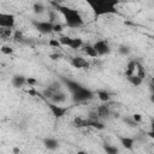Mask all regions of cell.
<instances>
[{
	"label": "cell",
	"instance_id": "6",
	"mask_svg": "<svg viewBox=\"0 0 154 154\" xmlns=\"http://www.w3.org/2000/svg\"><path fill=\"white\" fill-rule=\"evenodd\" d=\"M64 87H63V84H61V82L60 81H53L51 84H48L43 90H42V96L45 97V99H47V100H49V97L55 93V91H58V90H60V89H63Z\"/></svg>",
	"mask_w": 154,
	"mask_h": 154
},
{
	"label": "cell",
	"instance_id": "20",
	"mask_svg": "<svg viewBox=\"0 0 154 154\" xmlns=\"http://www.w3.org/2000/svg\"><path fill=\"white\" fill-rule=\"evenodd\" d=\"M84 45L83 40L81 37H72L71 38V43H70V48L71 49H78V48H82V46Z\"/></svg>",
	"mask_w": 154,
	"mask_h": 154
},
{
	"label": "cell",
	"instance_id": "16",
	"mask_svg": "<svg viewBox=\"0 0 154 154\" xmlns=\"http://www.w3.org/2000/svg\"><path fill=\"white\" fill-rule=\"evenodd\" d=\"M82 49H83V52H84L88 57H90V58H96V57H97V53H96V51L94 49L93 45H89V43L83 45V46H82Z\"/></svg>",
	"mask_w": 154,
	"mask_h": 154
},
{
	"label": "cell",
	"instance_id": "24",
	"mask_svg": "<svg viewBox=\"0 0 154 154\" xmlns=\"http://www.w3.org/2000/svg\"><path fill=\"white\" fill-rule=\"evenodd\" d=\"M118 52H119V54H122V55H129L130 54V52H131V49H130V47L129 46H126V45H120L119 47H118Z\"/></svg>",
	"mask_w": 154,
	"mask_h": 154
},
{
	"label": "cell",
	"instance_id": "8",
	"mask_svg": "<svg viewBox=\"0 0 154 154\" xmlns=\"http://www.w3.org/2000/svg\"><path fill=\"white\" fill-rule=\"evenodd\" d=\"M70 63H71V65H72L75 69H77V70H87V69H89V66H90L89 60H87L85 58H83V57H81V55L73 57Z\"/></svg>",
	"mask_w": 154,
	"mask_h": 154
},
{
	"label": "cell",
	"instance_id": "17",
	"mask_svg": "<svg viewBox=\"0 0 154 154\" xmlns=\"http://www.w3.org/2000/svg\"><path fill=\"white\" fill-rule=\"evenodd\" d=\"M126 78H128V82H129L130 84H132L134 87H138V85H141L142 82H143V78H141V77L137 76L136 73L130 75V76H126Z\"/></svg>",
	"mask_w": 154,
	"mask_h": 154
},
{
	"label": "cell",
	"instance_id": "10",
	"mask_svg": "<svg viewBox=\"0 0 154 154\" xmlns=\"http://www.w3.org/2000/svg\"><path fill=\"white\" fill-rule=\"evenodd\" d=\"M47 106H48V108L51 109V112H52V114L55 117V118H63L65 114H66V112H67V107H64V106H61V105H57V103H52V102H47Z\"/></svg>",
	"mask_w": 154,
	"mask_h": 154
},
{
	"label": "cell",
	"instance_id": "5",
	"mask_svg": "<svg viewBox=\"0 0 154 154\" xmlns=\"http://www.w3.org/2000/svg\"><path fill=\"white\" fill-rule=\"evenodd\" d=\"M14 25H16V16L13 13H10V12L0 11V26L13 29Z\"/></svg>",
	"mask_w": 154,
	"mask_h": 154
},
{
	"label": "cell",
	"instance_id": "21",
	"mask_svg": "<svg viewBox=\"0 0 154 154\" xmlns=\"http://www.w3.org/2000/svg\"><path fill=\"white\" fill-rule=\"evenodd\" d=\"M136 72V60H130L126 65V70H125V76H130L134 75Z\"/></svg>",
	"mask_w": 154,
	"mask_h": 154
},
{
	"label": "cell",
	"instance_id": "28",
	"mask_svg": "<svg viewBox=\"0 0 154 154\" xmlns=\"http://www.w3.org/2000/svg\"><path fill=\"white\" fill-rule=\"evenodd\" d=\"M13 37H14V40H16L17 42H24V37H23V35H22L20 31H16V32L13 34Z\"/></svg>",
	"mask_w": 154,
	"mask_h": 154
},
{
	"label": "cell",
	"instance_id": "2",
	"mask_svg": "<svg viewBox=\"0 0 154 154\" xmlns=\"http://www.w3.org/2000/svg\"><path fill=\"white\" fill-rule=\"evenodd\" d=\"M87 5L94 13V17L97 19L102 16H109L118 13V5L120 0H84Z\"/></svg>",
	"mask_w": 154,
	"mask_h": 154
},
{
	"label": "cell",
	"instance_id": "25",
	"mask_svg": "<svg viewBox=\"0 0 154 154\" xmlns=\"http://www.w3.org/2000/svg\"><path fill=\"white\" fill-rule=\"evenodd\" d=\"M103 150L107 153V154H116L119 152V149L114 146H111V144H103Z\"/></svg>",
	"mask_w": 154,
	"mask_h": 154
},
{
	"label": "cell",
	"instance_id": "15",
	"mask_svg": "<svg viewBox=\"0 0 154 154\" xmlns=\"http://www.w3.org/2000/svg\"><path fill=\"white\" fill-rule=\"evenodd\" d=\"M46 11H47V8H46V6H45L43 2H41V1H35V2L32 4V12H34L35 14L41 16V14H43Z\"/></svg>",
	"mask_w": 154,
	"mask_h": 154
},
{
	"label": "cell",
	"instance_id": "4",
	"mask_svg": "<svg viewBox=\"0 0 154 154\" xmlns=\"http://www.w3.org/2000/svg\"><path fill=\"white\" fill-rule=\"evenodd\" d=\"M31 24L34 28L42 35H48L54 31V24L51 23L49 20H38V19H32Z\"/></svg>",
	"mask_w": 154,
	"mask_h": 154
},
{
	"label": "cell",
	"instance_id": "12",
	"mask_svg": "<svg viewBox=\"0 0 154 154\" xmlns=\"http://www.w3.org/2000/svg\"><path fill=\"white\" fill-rule=\"evenodd\" d=\"M26 84V77L23 75H13L11 77V85L16 89H20Z\"/></svg>",
	"mask_w": 154,
	"mask_h": 154
},
{
	"label": "cell",
	"instance_id": "9",
	"mask_svg": "<svg viewBox=\"0 0 154 154\" xmlns=\"http://www.w3.org/2000/svg\"><path fill=\"white\" fill-rule=\"evenodd\" d=\"M95 114L99 119H107L112 116V109L107 105V102H102V105L97 106L95 109Z\"/></svg>",
	"mask_w": 154,
	"mask_h": 154
},
{
	"label": "cell",
	"instance_id": "3",
	"mask_svg": "<svg viewBox=\"0 0 154 154\" xmlns=\"http://www.w3.org/2000/svg\"><path fill=\"white\" fill-rule=\"evenodd\" d=\"M51 4L54 6L57 12H59L63 16V18L65 20V25L67 28L77 29V28H81L84 24L83 17H82V14H81V12L78 10L69 7V6H65V5H61V4H55L53 1H51Z\"/></svg>",
	"mask_w": 154,
	"mask_h": 154
},
{
	"label": "cell",
	"instance_id": "22",
	"mask_svg": "<svg viewBox=\"0 0 154 154\" xmlns=\"http://www.w3.org/2000/svg\"><path fill=\"white\" fill-rule=\"evenodd\" d=\"M12 35H13L12 29H10V28H1V26H0V38H2V40H8Z\"/></svg>",
	"mask_w": 154,
	"mask_h": 154
},
{
	"label": "cell",
	"instance_id": "11",
	"mask_svg": "<svg viewBox=\"0 0 154 154\" xmlns=\"http://www.w3.org/2000/svg\"><path fill=\"white\" fill-rule=\"evenodd\" d=\"M66 100H67V93L64 90V88L63 89H60V90H58V91H55L51 97H49V102H52V103H57V105H63V103H65L66 102Z\"/></svg>",
	"mask_w": 154,
	"mask_h": 154
},
{
	"label": "cell",
	"instance_id": "23",
	"mask_svg": "<svg viewBox=\"0 0 154 154\" xmlns=\"http://www.w3.org/2000/svg\"><path fill=\"white\" fill-rule=\"evenodd\" d=\"M137 76H140L141 78H144L146 77V71H144V69H143V66L136 60V72H135Z\"/></svg>",
	"mask_w": 154,
	"mask_h": 154
},
{
	"label": "cell",
	"instance_id": "18",
	"mask_svg": "<svg viewBox=\"0 0 154 154\" xmlns=\"http://www.w3.org/2000/svg\"><path fill=\"white\" fill-rule=\"evenodd\" d=\"M73 125L77 128H84V126H90V119H84L81 117H76L73 119Z\"/></svg>",
	"mask_w": 154,
	"mask_h": 154
},
{
	"label": "cell",
	"instance_id": "26",
	"mask_svg": "<svg viewBox=\"0 0 154 154\" xmlns=\"http://www.w3.org/2000/svg\"><path fill=\"white\" fill-rule=\"evenodd\" d=\"M0 51H1V53L5 54V55H10V54L13 53V48L10 47V46H2V47L0 48Z\"/></svg>",
	"mask_w": 154,
	"mask_h": 154
},
{
	"label": "cell",
	"instance_id": "7",
	"mask_svg": "<svg viewBox=\"0 0 154 154\" xmlns=\"http://www.w3.org/2000/svg\"><path fill=\"white\" fill-rule=\"evenodd\" d=\"M93 47L96 51L97 57H100V55H107V54L111 53V47H109V43H108L107 40H97L93 45Z\"/></svg>",
	"mask_w": 154,
	"mask_h": 154
},
{
	"label": "cell",
	"instance_id": "14",
	"mask_svg": "<svg viewBox=\"0 0 154 154\" xmlns=\"http://www.w3.org/2000/svg\"><path fill=\"white\" fill-rule=\"evenodd\" d=\"M95 96L101 101V102H108L111 100V93L106 89H97L94 91Z\"/></svg>",
	"mask_w": 154,
	"mask_h": 154
},
{
	"label": "cell",
	"instance_id": "30",
	"mask_svg": "<svg viewBox=\"0 0 154 154\" xmlns=\"http://www.w3.org/2000/svg\"><path fill=\"white\" fill-rule=\"evenodd\" d=\"M51 58L52 59H60V54H58V53H55V54H51Z\"/></svg>",
	"mask_w": 154,
	"mask_h": 154
},
{
	"label": "cell",
	"instance_id": "1",
	"mask_svg": "<svg viewBox=\"0 0 154 154\" xmlns=\"http://www.w3.org/2000/svg\"><path fill=\"white\" fill-rule=\"evenodd\" d=\"M61 82L65 84V87L70 91L73 102L81 103V102H85L95 97V93L93 90H90L89 88H87L85 85L81 84L77 81H72L69 78H61Z\"/></svg>",
	"mask_w": 154,
	"mask_h": 154
},
{
	"label": "cell",
	"instance_id": "29",
	"mask_svg": "<svg viewBox=\"0 0 154 154\" xmlns=\"http://www.w3.org/2000/svg\"><path fill=\"white\" fill-rule=\"evenodd\" d=\"M132 118H134L136 122H138V123L141 122V114H134V116H132Z\"/></svg>",
	"mask_w": 154,
	"mask_h": 154
},
{
	"label": "cell",
	"instance_id": "31",
	"mask_svg": "<svg viewBox=\"0 0 154 154\" xmlns=\"http://www.w3.org/2000/svg\"><path fill=\"white\" fill-rule=\"evenodd\" d=\"M49 43H51L52 46H59V42H58V40H57V41H51Z\"/></svg>",
	"mask_w": 154,
	"mask_h": 154
},
{
	"label": "cell",
	"instance_id": "19",
	"mask_svg": "<svg viewBox=\"0 0 154 154\" xmlns=\"http://www.w3.org/2000/svg\"><path fill=\"white\" fill-rule=\"evenodd\" d=\"M119 141L123 144V147L126 149H132V147L135 144V140L132 137H123L122 136V137H119Z\"/></svg>",
	"mask_w": 154,
	"mask_h": 154
},
{
	"label": "cell",
	"instance_id": "13",
	"mask_svg": "<svg viewBox=\"0 0 154 154\" xmlns=\"http://www.w3.org/2000/svg\"><path fill=\"white\" fill-rule=\"evenodd\" d=\"M42 143H43L45 148L48 150H57L59 148V141L53 138V137H46L42 141Z\"/></svg>",
	"mask_w": 154,
	"mask_h": 154
},
{
	"label": "cell",
	"instance_id": "27",
	"mask_svg": "<svg viewBox=\"0 0 154 154\" xmlns=\"http://www.w3.org/2000/svg\"><path fill=\"white\" fill-rule=\"evenodd\" d=\"M124 122H125L129 126H136V125L138 124V122H136L132 117H128V118H125V119H124Z\"/></svg>",
	"mask_w": 154,
	"mask_h": 154
}]
</instances>
